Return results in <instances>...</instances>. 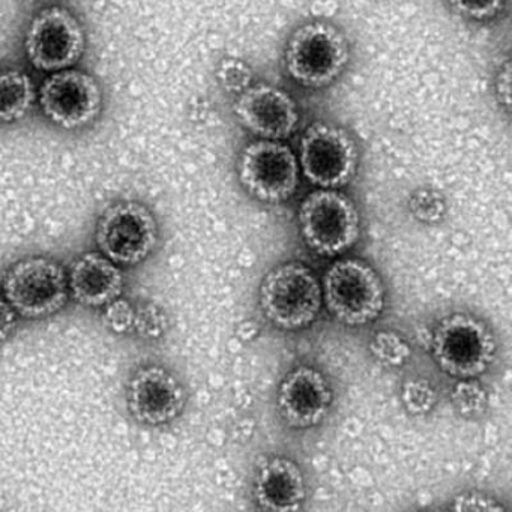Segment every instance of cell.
I'll return each mask as SVG.
<instances>
[{"label":"cell","mask_w":512,"mask_h":512,"mask_svg":"<svg viewBox=\"0 0 512 512\" xmlns=\"http://www.w3.org/2000/svg\"><path fill=\"white\" fill-rule=\"evenodd\" d=\"M0 293L19 319H49L71 301L67 268L49 256L22 257L5 271Z\"/></svg>","instance_id":"obj_1"},{"label":"cell","mask_w":512,"mask_h":512,"mask_svg":"<svg viewBox=\"0 0 512 512\" xmlns=\"http://www.w3.org/2000/svg\"><path fill=\"white\" fill-rule=\"evenodd\" d=\"M323 304L331 316L350 328L370 325L385 310L386 290L379 272L361 259H338L326 268Z\"/></svg>","instance_id":"obj_2"},{"label":"cell","mask_w":512,"mask_h":512,"mask_svg":"<svg viewBox=\"0 0 512 512\" xmlns=\"http://www.w3.org/2000/svg\"><path fill=\"white\" fill-rule=\"evenodd\" d=\"M322 305L319 278L299 262L275 266L259 286L260 311L281 331H301L313 325Z\"/></svg>","instance_id":"obj_3"},{"label":"cell","mask_w":512,"mask_h":512,"mask_svg":"<svg viewBox=\"0 0 512 512\" xmlns=\"http://www.w3.org/2000/svg\"><path fill=\"white\" fill-rule=\"evenodd\" d=\"M431 356L452 379H478L496 359L497 343L484 320L467 313L442 317L431 334Z\"/></svg>","instance_id":"obj_4"},{"label":"cell","mask_w":512,"mask_h":512,"mask_svg":"<svg viewBox=\"0 0 512 512\" xmlns=\"http://www.w3.org/2000/svg\"><path fill=\"white\" fill-rule=\"evenodd\" d=\"M350 49L340 29L328 22L296 28L284 50V67L293 82L320 89L334 83L349 65Z\"/></svg>","instance_id":"obj_5"},{"label":"cell","mask_w":512,"mask_h":512,"mask_svg":"<svg viewBox=\"0 0 512 512\" xmlns=\"http://www.w3.org/2000/svg\"><path fill=\"white\" fill-rule=\"evenodd\" d=\"M298 224L305 245L317 256H341L361 238V215L355 202L332 188H317L304 197Z\"/></svg>","instance_id":"obj_6"},{"label":"cell","mask_w":512,"mask_h":512,"mask_svg":"<svg viewBox=\"0 0 512 512\" xmlns=\"http://www.w3.org/2000/svg\"><path fill=\"white\" fill-rule=\"evenodd\" d=\"M94 241L95 248L122 269L136 268L157 251L160 226L142 202L119 200L101 212Z\"/></svg>","instance_id":"obj_7"},{"label":"cell","mask_w":512,"mask_h":512,"mask_svg":"<svg viewBox=\"0 0 512 512\" xmlns=\"http://www.w3.org/2000/svg\"><path fill=\"white\" fill-rule=\"evenodd\" d=\"M88 46L85 26L61 5L38 11L25 32L23 49L29 64L41 73H56L79 64Z\"/></svg>","instance_id":"obj_8"},{"label":"cell","mask_w":512,"mask_h":512,"mask_svg":"<svg viewBox=\"0 0 512 512\" xmlns=\"http://www.w3.org/2000/svg\"><path fill=\"white\" fill-rule=\"evenodd\" d=\"M239 184L257 202L280 205L299 187L298 157L281 140L257 139L242 149L236 164Z\"/></svg>","instance_id":"obj_9"},{"label":"cell","mask_w":512,"mask_h":512,"mask_svg":"<svg viewBox=\"0 0 512 512\" xmlns=\"http://www.w3.org/2000/svg\"><path fill=\"white\" fill-rule=\"evenodd\" d=\"M298 163L310 184L340 190L356 175L358 146L343 128L316 121L302 134Z\"/></svg>","instance_id":"obj_10"},{"label":"cell","mask_w":512,"mask_h":512,"mask_svg":"<svg viewBox=\"0 0 512 512\" xmlns=\"http://www.w3.org/2000/svg\"><path fill=\"white\" fill-rule=\"evenodd\" d=\"M38 106L47 121L62 130L89 127L103 112L100 82L79 68L47 74L37 91Z\"/></svg>","instance_id":"obj_11"},{"label":"cell","mask_w":512,"mask_h":512,"mask_svg":"<svg viewBox=\"0 0 512 512\" xmlns=\"http://www.w3.org/2000/svg\"><path fill=\"white\" fill-rule=\"evenodd\" d=\"M128 413L146 427H164L184 413L188 395L184 383L169 368L145 364L131 374L125 388Z\"/></svg>","instance_id":"obj_12"},{"label":"cell","mask_w":512,"mask_h":512,"mask_svg":"<svg viewBox=\"0 0 512 512\" xmlns=\"http://www.w3.org/2000/svg\"><path fill=\"white\" fill-rule=\"evenodd\" d=\"M232 110L239 124L257 139H289L298 127V106L292 95L269 83L248 86L236 95Z\"/></svg>","instance_id":"obj_13"},{"label":"cell","mask_w":512,"mask_h":512,"mask_svg":"<svg viewBox=\"0 0 512 512\" xmlns=\"http://www.w3.org/2000/svg\"><path fill=\"white\" fill-rule=\"evenodd\" d=\"M334 403L328 377L310 365H298L283 377L277 391L281 419L296 430H308L325 421Z\"/></svg>","instance_id":"obj_14"},{"label":"cell","mask_w":512,"mask_h":512,"mask_svg":"<svg viewBox=\"0 0 512 512\" xmlns=\"http://www.w3.org/2000/svg\"><path fill=\"white\" fill-rule=\"evenodd\" d=\"M67 275L71 301L85 308L101 310L125 292L124 269L98 250L76 257Z\"/></svg>","instance_id":"obj_15"},{"label":"cell","mask_w":512,"mask_h":512,"mask_svg":"<svg viewBox=\"0 0 512 512\" xmlns=\"http://www.w3.org/2000/svg\"><path fill=\"white\" fill-rule=\"evenodd\" d=\"M257 506L265 511H299L307 499V484L298 463L287 457H269L257 467L253 481Z\"/></svg>","instance_id":"obj_16"},{"label":"cell","mask_w":512,"mask_h":512,"mask_svg":"<svg viewBox=\"0 0 512 512\" xmlns=\"http://www.w3.org/2000/svg\"><path fill=\"white\" fill-rule=\"evenodd\" d=\"M35 101L37 88L31 76L20 70L0 71V125L25 118Z\"/></svg>","instance_id":"obj_17"},{"label":"cell","mask_w":512,"mask_h":512,"mask_svg":"<svg viewBox=\"0 0 512 512\" xmlns=\"http://www.w3.org/2000/svg\"><path fill=\"white\" fill-rule=\"evenodd\" d=\"M368 350L377 362L392 368L406 365L413 353L409 341L391 329L376 332L368 344Z\"/></svg>","instance_id":"obj_18"},{"label":"cell","mask_w":512,"mask_h":512,"mask_svg":"<svg viewBox=\"0 0 512 512\" xmlns=\"http://www.w3.org/2000/svg\"><path fill=\"white\" fill-rule=\"evenodd\" d=\"M170 320L166 310L154 301L134 304L133 334L143 341H158L169 332Z\"/></svg>","instance_id":"obj_19"},{"label":"cell","mask_w":512,"mask_h":512,"mask_svg":"<svg viewBox=\"0 0 512 512\" xmlns=\"http://www.w3.org/2000/svg\"><path fill=\"white\" fill-rule=\"evenodd\" d=\"M451 403L463 418H478L487 410V389L478 379H458L451 389Z\"/></svg>","instance_id":"obj_20"},{"label":"cell","mask_w":512,"mask_h":512,"mask_svg":"<svg viewBox=\"0 0 512 512\" xmlns=\"http://www.w3.org/2000/svg\"><path fill=\"white\" fill-rule=\"evenodd\" d=\"M400 398L409 415L424 416L433 412L439 395L430 380L425 377H409L401 385Z\"/></svg>","instance_id":"obj_21"},{"label":"cell","mask_w":512,"mask_h":512,"mask_svg":"<svg viewBox=\"0 0 512 512\" xmlns=\"http://www.w3.org/2000/svg\"><path fill=\"white\" fill-rule=\"evenodd\" d=\"M409 211L418 223L436 226L445 220L448 205L440 191L434 188H419L410 194Z\"/></svg>","instance_id":"obj_22"},{"label":"cell","mask_w":512,"mask_h":512,"mask_svg":"<svg viewBox=\"0 0 512 512\" xmlns=\"http://www.w3.org/2000/svg\"><path fill=\"white\" fill-rule=\"evenodd\" d=\"M218 83L227 94H241L242 91L253 85V70L242 59L224 58L215 71Z\"/></svg>","instance_id":"obj_23"},{"label":"cell","mask_w":512,"mask_h":512,"mask_svg":"<svg viewBox=\"0 0 512 512\" xmlns=\"http://www.w3.org/2000/svg\"><path fill=\"white\" fill-rule=\"evenodd\" d=\"M101 322L116 335L133 334L134 304L124 295L101 308Z\"/></svg>","instance_id":"obj_24"},{"label":"cell","mask_w":512,"mask_h":512,"mask_svg":"<svg viewBox=\"0 0 512 512\" xmlns=\"http://www.w3.org/2000/svg\"><path fill=\"white\" fill-rule=\"evenodd\" d=\"M506 0H448L449 7L464 19L473 22H488L496 19L503 8Z\"/></svg>","instance_id":"obj_25"},{"label":"cell","mask_w":512,"mask_h":512,"mask_svg":"<svg viewBox=\"0 0 512 512\" xmlns=\"http://www.w3.org/2000/svg\"><path fill=\"white\" fill-rule=\"evenodd\" d=\"M451 509L458 512H502L506 511L505 505L496 497L482 493H461L454 497Z\"/></svg>","instance_id":"obj_26"},{"label":"cell","mask_w":512,"mask_h":512,"mask_svg":"<svg viewBox=\"0 0 512 512\" xmlns=\"http://www.w3.org/2000/svg\"><path fill=\"white\" fill-rule=\"evenodd\" d=\"M494 92H496L499 106L503 107L505 112H509V107H511V64L508 59L497 68Z\"/></svg>","instance_id":"obj_27"},{"label":"cell","mask_w":512,"mask_h":512,"mask_svg":"<svg viewBox=\"0 0 512 512\" xmlns=\"http://www.w3.org/2000/svg\"><path fill=\"white\" fill-rule=\"evenodd\" d=\"M19 316L0 293V346H4L19 326Z\"/></svg>","instance_id":"obj_28"}]
</instances>
